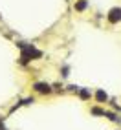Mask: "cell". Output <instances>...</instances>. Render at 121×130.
I'll list each match as a JSON object with an SVG mask.
<instances>
[{
    "mask_svg": "<svg viewBox=\"0 0 121 130\" xmlns=\"http://www.w3.org/2000/svg\"><path fill=\"white\" fill-rule=\"evenodd\" d=\"M24 106H28V105H33L35 103V97H28V99H24V101H20Z\"/></svg>",
    "mask_w": 121,
    "mask_h": 130,
    "instance_id": "obj_11",
    "label": "cell"
},
{
    "mask_svg": "<svg viewBox=\"0 0 121 130\" xmlns=\"http://www.w3.org/2000/svg\"><path fill=\"white\" fill-rule=\"evenodd\" d=\"M77 95H79L83 101H90V99H92V92H90V88H79Z\"/></svg>",
    "mask_w": 121,
    "mask_h": 130,
    "instance_id": "obj_5",
    "label": "cell"
},
{
    "mask_svg": "<svg viewBox=\"0 0 121 130\" xmlns=\"http://www.w3.org/2000/svg\"><path fill=\"white\" fill-rule=\"evenodd\" d=\"M103 117H107V119H110V121H114V123H117V119H119V116L116 114V112H110V110H105V116Z\"/></svg>",
    "mask_w": 121,
    "mask_h": 130,
    "instance_id": "obj_7",
    "label": "cell"
},
{
    "mask_svg": "<svg viewBox=\"0 0 121 130\" xmlns=\"http://www.w3.org/2000/svg\"><path fill=\"white\" fill-rule=\"evenodd\" d=\"M75 11H79V13H83L86 7H88V0H75Z\"/></svg>",
    "mask_w": 121,
    "mask_h": 130,
    "instance_id": "obj_6",
    "label": "cell"
},
{
    "mask_svg": "<svg viewBox=\"0 0 121 130\" xmlns=\"http://www.w3.org/2000/svg\"><path fill=\"white\" fill-rule=\"evenodd\" d=\"M94 97H96V101H97V103H108V101H110L108 93H107L105 90H101V88H99L96 93H94Z\"/></svg>",
    "mask_w": 121,
    "mask_h": 130,
    "instance_id": "obj_4",
    "label": "cell"
},
{
    "mask_svg": "<svg viewBox=\"0 0 121 130\" xmlns=\"http://www.w3.org/2000/svg\"><path fill=\"white\" fill-rule=\"evenodd\" d=\"M33 92H37L40 95H50L51 92H53V86L48 84V83H33Z\"/></svg>",
    "mask_w": 121,
    "mask_h": 130,
    "instance_id": "obj_2",
    "label": "cell"
},
{
    "mask_svg": "<svg viewBox=\"0 0 121 130\" xmlns=\"http://www.w3.org/2000/svg\"><path fill=\"white\" fill-rule=\"evenodd\" d=\"M90 114H92V116H105V110L99 108V106H92V108H90Z\"/></svg>",
    "mask_w": 121,
    "mask_h": 130,
    "instance_id": "obj_8",
    "label": "cell"
},
{
    "mask_svg": "<svg viewBox=\"0 0 121 130\" xmlns=\"http://www.w3.org/2000/svg\"><path fill=\"white\" fill-rule=\"evenodd\" d=\"M107 19H108L110 24H117L121 20V7H112L108 11V15H107Z\"/></svg>",
    "mask_w": 121,
    "mask_h": 130,
    "instance_id": "obj_3",
    "label": "cell"
},
{
    "mask_svg": "<svg viewBox=\"0 0 121 130\" xmlns=\"http://www.w3.org/2000/svg\"><path fill=\"white\" fill-rule=\"evenodd\" d=\"M17 46L20 48V64H26L29 60H35L42 57V51L37 50L33 44H28V42H17Z\"/></svg>",
    "mask_w": 121,
    "mask_h": 130,
    "instance_id": "obj_1",
    "label": "cell"
},
{
    "mask_svg": "<svg viewBox=\"0 0 121 130\" xmlns=\"http://www.w3.org/2000/svg\"><path fill=\"white\" fill-rule=\"evenodd\" d=\"M79 88H81V86H77V84H68V86H66V90L72 92V93H77V92H79Z\"/></svg>",
    "mask_w": 121,
    "mask_h": 130,
    "instance_id": "obj_10",
    "label": "cell"
},
{
    "mask_svg": "<svg viewBox=\"0 0 121 130\" xmlns=\"http://www.w3.org/2000/svg\"><path fill=\"white\" fill-rule=\"evenodd\" d=\"M60 75H63V79H66V77L70 75V66H68V64H63V68H60Z\"/></svg>",
    "mask_w": 121,
    "mask_h": 130,
    "instance_id": "obj_9",
    "label": "cell"
}]
</instances>
